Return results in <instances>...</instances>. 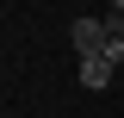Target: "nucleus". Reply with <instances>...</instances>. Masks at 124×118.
Masks as SVG:
<instances>
[{
	"label": "nucleus",
	"instance_id": "obj_3",
	"mask_svg": "<svg viewBox=\"0 0 124 118\" xmlns=\"http://www.w3.org/2000/svg\"><path fill=\"white\" fill-rule=\"evenodd\" d=\"M106 31H112V44H124V0H112V13H106Z\"/></svg>",
	"mask_w": 124,
	"mask_h": 118
},
{
	"label": "nucleus",
	"instance_id": "obj_2",
	"mask_svg": "<svg viewBox=\"0 0 124 118\" xmlns=\"http://www.w3.org/2000/svg\"><path fill=\"white\" fill-rule=\"evenodd\" d=\"M81 87H87V93L112 87V56H81Z\"/></svg>",
	"mask_w": 124,
	"mask_h": 118
},
{
	"label": "nucleus",
	"instance_id": "obj_1",
	"mask_svg": "<svg viewBox=\"0 0 124 118\" xmlns=\"http://www.w3.org/2000/svg\"><path fill=\"white\" fill-rule=\"evenodd\" d=\"M68 44H75L81 56H106V44H112V31H106V19H93V13H81L75 25H68Z\"/></svg>",
	"mask_w": 124,
	"mask_h": 118
}]
</instances>
